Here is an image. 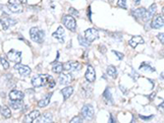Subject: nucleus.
<instances>
[{"mask_svg":"<svg viewBox=\"0 0 164 123\" xmlns=\"http://www.w3.org/2000/svg\"><path fill=\"white\" fill-rule=\"evenodd\" d=\"M0 62H1L2 66H3L4 69H8V68H9V62H8V60L6 59V57L4 55L0 56Z\"/></svg>","mask_w":164,"mask_h":123,"instance_id":"obj_27","label":"nucleus"},{"mask_svg":"<svg viewBox=\"0 0 164 123\" xmlns=\"http://www.w3.org/2000/svg\"><path fill=\"white\" fill-rule=\"evenodd\" d=\"M73 81V77L71 74L69 73H60L59 76V82L62 85H69L71 84Z\"/></svg>","mask_w":164,"mask_h":123,"instance_id":"obj_9","label":"nucleus"},{"mask_svg":"<svg viewBox=\"0 0 164 123\" xmlns=\"http://www.w3.org/2000/svg\"><path fill=\"white\" fill-rule=\"evenodd\" d=\"M73 91H74V89L71 86H68V87H65L64 89H62L61 94L63 95V97H64V101L68 100V98L71 97L73 94Z\"/></svg>","mask_w":164,"mask_h":123,"instance_id":"obj_18","label":"nucleus"},{"mask_svg":"<svg viewBox=\"0 0 164 123\" xmlns=\"http://www.w3.org/2000/svg\"><path fill=\"white\" fill-rule=\"evenodd\" d=\"M107 74H108L109 76H111L112 78H115L117 76V68L112 65L108 66L107 67Z\"/></svg>","mask_w":164,"mask_h":123,"instance_id":"obj_24","label":"nucleus"},{"mask_svg":"<svg viewBox=\"0 0 164 123\" xmlns=\"http://www.w3.org/2000/svg\"><path fill=\"white\" fill-rule=\"evenodd\" d=\"M82 113L83 115V117L88 120H90L93 117V114H95V111H93V107L92 105L90 104H86L83 105L82 108Z\"/></svg>","mask_w":164,"mask_h":123,"instance_id":"obj_6","label":"nucleus"},{"mask_svg":"<svg viewBox=\"0 0 164 123\" xmlns=\"http://www.w3.org/2000/svg\"><path fill=\"white\" fill-rule=\"evenodd\" d=\"M103 97H104V100L106 101V102L108 101L109 104H112L113 101V98H112V95H111V93H110V89H106L104 91V94H103Z\"/></svg>","mask_w":164,"mask_h":123,"instance_id":"obj_25","label":"nucleus"},{"mask_svg":"<svg viewBox=\"0 0 164 123\" xmlns=\"http://www.w3.org/2000/svg\"><path fill=\"white\" fill-rule=\"evenodd\" d=\"M47 78L48 75H36L32 79V84L35 88H41L44 85L47 84Z\"/></svg>","mask_w":164,"mask_h":123,"instance_id":"obj_2","label":"nucleus"},{"mask_svg":"<svg viewBox=\"0 0 164 123\" xmlns=\"http://www.w3.org/2000/svg\"><path fill=\"white\" fill-rule=\"evenodd\" d=\"M47 84H48L49 88H51V89L55 87V81L53 80V78L51 76H49V75H48V78H47Z\"/></svg>","mask_w":164,"mask_h":123,"instance_id":"obj_31","label":"nucleus"},{"mask_svg":"<svg viewBox=\"0 0 164 123\" xmlns=\"http://www.w3.org/2000/svg\"><path fill=\"white\" fill-rule=\"evenodd\" d=\"M52 37H56V39H57L60 42L63 43V42H64V29H63L61 26L58 27L57 31H56L55 33L52 34Z\"/></svg>","mask_w":164,"mask_h":123,"instance_id":"obj_17","label":"nucleus"},{"mask_svg":"<svg viewBox=\"0 0 164 123\" xmlns=\"http://www.w3.org/2000/svg\"><path fill=\"white\" fill-rule=\"evenodd\" d=\"M52 71H53L54 73H57V74L62 73V71H63V64H61V63H57V64H55V65H53V67H52Z\"/></svg>","mask_w":164,"mask_h":123,"instance_id":"obj_26","label":"nucleus"},{"mask_svg":"<svg viewBox=\"0 0 164 123\" xmlns=\"http://www.w3.org/2000/svg\"><path fill=\"white\" fill-rule=\"evenodd\" d=\"M139 117L140 119H143V120H149V119H151L153 117V115H150V116H143V115H139Z\"/></svg>","mask_w":164,"mask_h":123,"instance_id":"obj_35","label":"nucleus"},{"mask_svg":"<svg viewBox=\"0 0 164 123\" xmlns=\"http://www.w3.org/2000/svg\"><path fill=\"white\" fill-rule=\"evenodd\" d=\"M9 97L11 98V101H23V98H24V93L18 90H13L10 92Z\"/></svg>","mask_w":164,"mask_h":123,"instance_id":"obj_13","label":"nucleus"},{"mask_svg":"<svg viewBox=\"0 0 164 123\" xmlns=\"http://www.w3.org/2000/svg\"><path fill=\"white\" fill-rule=\"evenodd\" d=\"M9 4H20L18 0H9Z\"/></svg>","mask_w":164,"mask_h":123,"instance_id":"obj_39","label":"nucleus"},{"mask_svg":"<svg viewBox=\"0 0 164 123\" xmlns=\"http://www.w3.org/2000/svg\"><path fill=\"white\" fill-rule=\"evenodd\" d=\"M108 123H116V120L113 117L112 114H110V117H109V120H108Z\"/></svg>","mask_w":164,"mask_h":123,"instance_id":"obj_38","label":"nucleus"},{"mask_svg":"<svg viewBox=\"0 0 164 123\" xmlns=\"http://www.w3.org/2000/svg\"><path fill=\"white\" fill-rule=\"evenodd\" d=\"M78 40H79L80 44H81V45H83V46L88 47V46L89 45V43H90V42H89L86 39H83V37L82 36H79V37H78Z\"/></svg>","mask_w":164,"mask_h":123,"instance_id":"obj_28","label":"nucleus"},{"mask_svg":"<svg viewBox=\"0 0 164 123\" xmlns=\"http://www.w3.org/2000/svg\"><path fill=\"white\" fill-rule=\"evenodd\" d=\"M39 115H41V113H39L38 110H33L32 112H30V113L26 116L24 121L25 123H33V121L35 120Z\"/></svg>","mask_w":164,"mask_h":123,"instance_id":"obj_16","label":"nucleus"},{"mask_svg":"<svg viewBox=\"0 0 164 123\" xmlns=\"http://www.w3.org/2000/svg\"><path fill=\"white\" fill-rule=\"evenodd\" d=\"M36 123H52V114L50 112H46L41 116L39 115L36 118Z\"/></svg>","mask_w":164,"mask_h":123,"instance_id":"obj_12","label":"nucleus"},{"mask_svg":"<svg viewBox=\"0 0 164 123\" xmlns=\"http://www.w3.org/2000/svg\"><path fill=\"white\" fill-rule=\"evenodd\" d=\"M80 67V64L78 62H74V61H70L63 65V70H66L67 72H74V71L78 70Z\"/></svg>","mask_w":164,"mask_h":123,"instance_id":"obj_10","label":"nucleus"},{"mask_svg":"<svg viewBox=\"0 0 164 123\" xmlns=\"http://www.w3.org/2000/svg\"><path fill=\"white\" fill-rule=\"evenodd\" d=\"M10 105L13 107V109H16V110H19V109L23 108L22 101H10Z\"/></svg>","mask_w":164,"mask_h":123,"instance_id":"obj_23","label":"nucleus"},{"mask_svg":"<svg viewBox=\"0 0 164 123\" xmlns=\"http://www.w3.org/2000/svg\"><path fill=\"white\" fill-rule=\"evenodd\" d=\"M145 42V40L140 36H134L131 40H129V44L131 45L133 48H136L139 44H143Z\"/></svg>","mask_w":164,"mask_h":123,"instance_id":"obj_15","label":"nucleus"},{"mask_svg":"<svg viewBox=\"0 0 164 123\" xmlns=\"http://www.w3.org/2000/svg\"><path fill=\"white\" fill-rule=\"evenodd\" d=\"M7 56L9 58L10 61H13L15 62L16 64H19L21 63V60H22V53L20 51H17L15 49H11L7 53Z\"/></svg>","mask_w":164,"mask_h":123,"instance_id":"obj_4","label":"nucleus"},{"mask_svg":"<svg viewBox=\"0 0 164 123\" xmlns=\"http://www.w3.org/2000/svg\"><path fill=\"white\" fill-rule=\"evenodd\" d=\"M0 113L5 118H10L11 117V110L7 105H2L0 107Z\"/></svg>","mask_w":164,"mask_h":123,"instance_id":"obj_21","label":"nucleus"},{"mask_svg":"<svg viewBox=\"0 0 164 123\" xmlns=\"http://www.w3.org/2000/svg\"><path fill=\"white\" fill-rule=\"evenodd\" d=\"M163 107H164V104H163V101H162V104H160L159 107H158L159 110H163Z\"/></svg>","mask_w":164,"mask_h":123,"instance_id":"obj_41","label":"nucleus"},{"mask_svg":"<svg viewBox=\"0 0 164 123\" xmlns=\"http://www.w3.org/2000/svg\"><path fill=\"white\" fill-rule=\"evenodd\" d=\"M7 29H8V27L6 26L5 22L3 21L2 19H0V30H2V31H7Z\"/></svg>","mask_w":164,"mask_h":123,"instance_id":"obj_33","label":"nucleus"},{"mask_svg":"<svg viewBox=\"0 0 164 123\" xmlns=\"http://www.w3.org/2000/svg\"><path fill=\"white\" fill-rule=\"evenodd\" d=\"M20 2V4H26L27 2H28V0H18Z\"/></svg>","mask_w":164,"mask_h":123,"instance_id":"obj_40","label":"nucleus"},{"mask_svg":"<svg viewBox=\"0 0 164 123\" xmlns=\"http://www.w3.org/2000/svg\"><path fill=\"white\" fill-rule=\"evenodd\" d=\"M30 36H31V39L33 42H38V43L42 42L43 40H44V32L41 29L35 28V27L31 29V31H30Z\"/></svg>","mask_w":164,"mask_h":123,"instance_id":"obj_1","label":"nucleus"},{"mask_svg":"<svg viewBox=\"0 0 164 123\" xmlns=\"http://www.w3.org/2000/svg\"><path fill=\"white\" fill-rule=\"evenodd\" d=\"M164 25V18L161 15H157L151 22V28L152 29H160Z\"/></svg>","mask_w":164,"mask_h":123,"instance_id":"obj_8","label":"nucleus"},{"mask_svg":"<svg viewBox=\"0 0 164 123\" xmlns=\"http://www.w3.org/2000/svg\"><path fill=\"white\" fill-rule=\"evenodd\" d=\"M70 14H74L76 16H79V12L77 11V10H75L74 8H70Z\"/></svg>","mask_w":164,"mask_h":123,"instance_id":"obj_37","label":"nucleus"},{"mask_svg":"<svg viewBox=\"0 0 164 123\" xmlns=\"http://www.w3.org/2000/svg\"><path fill=\"white\" fill-rule=\"evenodd\" d=\"M16 69H18L19 71V73L21 76H29L30 74H31L32 72V70H31V68H30L29 66H27V65H22V64H16V66H15Z\"/></svg>","mask_w":164,"mask_h":123,"instance_id":"obj_7","label":"nucleus"},{"mask_svg":"<svg viewBox=\"0 0 164 123\" xmlns=\"http://www.w3.org/2000/svg\"><path fill=\"white\" fill-rule=\"evenodd\" d=\"M98 37H99L98 31H96L95 29H88L85 33V39L89 42H92L93 40L98 39Z\"/></svg>","mask_w":164,"mask_h":123,"instance_id":"obj_5","label":"nucleus"},{"mask_svg":"<svg viewBox=\"0 0 164 123\" xmlns=\"http://www.w3.org/2000/svg\"><path fill=\"white\" fill-rule=\"evenodd\" d=\"M157 37H158V40H159V42H162V44H163V42H164V34L163 33H160L158 36H157Z\"/></svg>","mask_w":164,"mask_h":123,"instance_id":"obj_36","label":"nucleus"},{"mask_svg":"<svg viewBox=\"0 0 164 123\" xmlns=\"http://www.w3.org/2000/svg\"><path fill=\"white\" fill-rule=\"evenodd\" d=\"M62 22L68 30L72 31V32H76V28H77L76 20L73 18L71 15H65L63 17Z\"/></svg>","mask_w":164,"mask_h":123,"instance_id":"obj_3","label":"nucleus"},{"mask_svg":"<svg viewBox=\"0 0 164 123\" xmlns=\"http://www.w3.org/2000/svg\"><path fill=\"white\" fill-rule=\"evenodd\" d=\"M143 69H145L146 71L148 70V71H149V72H154V71H155L154 68L150 67L148 64H146V63H143L142 66H140V70H143Z\"/></svg>","mask_w":164,"mask_h":123,"instance_id":"obj_29","label":"nucleus"},{"mask_svg":"<svg viewBox=\"0 0 164 123\" xmlns=\"http://www.w3.org/2000/svg\"><path fill=\"white\" fill-rule=\"evenodd\" d=\"M140 0H135V3H136V4H138V3H140Z\"/></svg>","mask_w":164,"mask_h":123,"instance_id":"obj_42","label":"nucleus"},{"mask_svg":"<svg viewBox=\"0 0 164 123\" xmlns=\"http://www.w3.org/2000/svg\"><path fill=\"white\" fill-rule=\"evenodd\" d=\"M113 53H114L115 55H116L117 57H118L120 60H121V59H123L124 55H123V54H122L121 52H118V51H115V50H113Z\"/></svg>","mask_w":164,"mask_h":123,"instance_id":"obj_34","label":"nucleus"},{"mask_svg":"<svg viewBox=\"0 0 164 123\" xmlns=\"http://www.w3.org/2000/svg\"><path fill=\"white\" fill-rule=\"evenodd\" d=\"M85 78L89 83H92V82L95 80V71L92 66L90 65L88 66V70H86V72L85 74Z\"/></svg>","mask_w":164,"mask_h":123,"instance_id":"obj_11","label":"nucleus"},{"mask_svg":"<svg viewBox=\"0 0 164 123\" xmlns=\"http://www.w3.org/2000/svg\"><path fill=\"white\" fill-rule=\"evenodd\" d=\"M70 123H83V118L80 117V116H76L70 121Z\"/></svg>","mask_w":164,"mask_h":123,"instance_id":"obj_32","label":"nucleus"},{"mask_svg":"<svg viewBox=\"0 0 164 123\" xmlns=\"http://www.w3.org/2000/svg\"><path fill=\"white\" fill-rule=\"evenodd\" d=\"M155 12H156V5L155 4H152L148 10H146L145 16H143V19L145 20V21H148L149 19H151L152 17L154 16Z\"/></svg>","mask_w":164,"mask_h":123,"instance_id":"obj_14","label":"nucleus"},{"mask_svg":"<svg viewBox=\"0 0 164 123\" xmlns=\"http://www.w3.org/2000/svg\"><path fill=\"white\" fill-rule=\"evenodd\" d=\"M8 9L14 13H20L23 11V7L21 4H9Z\"/></svg>","mask_w":164,"mask_h":123,"instance_id":"obj_22","label":"nucleus"},{"mask_svg":"<svg viewBox=\"0 0 164 123\" xmlns=\"http://www.w3.org/2000/svg\"><path fill=\"white\" fill-rule=\"evenodd\" d=\"M146 10V9L143 8V7H139V8H137L136 10H134L133 15L135 16L137 19H143V16H145Z\"/></svg>","mask_w":164,"mask_h":123,"instance_id":"obj_19","label":"nucleus"},{"mask_svg":"<svg viewBox=\"0 0 164 123\" xmlns=\"http://www.w3.org/2000/svg\"><path fill=\"white\" fill-rule=\"evenodd\" d=\"M51 95H52V94L51 93H49V94H47L45 95L44 98H42V100H41L38 102V105L39 107H46L48 104H49V101H50V98H51Z\"/></svg>","mask_w":164,"mask_h":123,"instance_id":"obj_20","label":"nucleus"},{"mask_svg":"<svg viewBox=\"0 0 164 123\" xmlns=\"http://www.w3.org/2000/svg\"><path fill=\"white\" fill-rule=\"evenodd\" d=\"M127 0H118L117 2V6L120 8H123V9H126L127 8Z\"/></svg>","mask_w":164,"mask_h":123,"instance_id":"obj_30","label":"nucleus"}]
</instances>
